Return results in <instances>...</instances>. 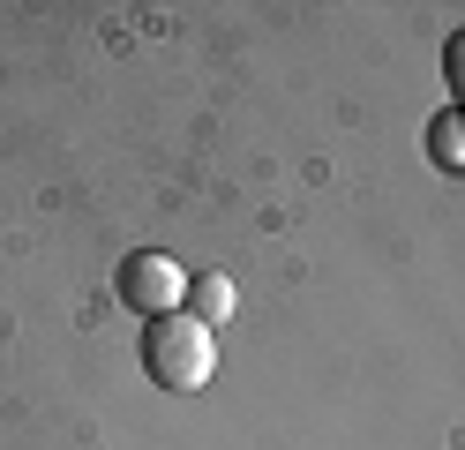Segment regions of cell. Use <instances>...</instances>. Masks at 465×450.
Listing matches in <instances>:
<instances>
[{"label": "cell", "instance_id": "4", "mask_svg": "<svg viewBox=\"0 0 465 450\" xmlns=\"http://www.w3.org/2000/svg\"><path fill=\"white\" fill-rule=\"evenodd\" d=\"M428 165L435 173H465V113L458 105L428 120Z\"/></svg>", "mask_w": 465, "mask_h": 450}, {"label": "cell", "instance_id": "2", "mask_svg": "<svg viewBox=\"0 0 465 450\" xmlns=\"http://www.w3.org/2000/svg\"><path fill=\"white\" fill-rule=\"evenodd\" d=\"M113 293H121V308H135L143 323H151V315H173L188 300V278H181V263H173L165 248H135V255H121V270H113Z\"/></svg>", "mask_w": 465, "mask_h": 450}, {"label": "cell", "instance_id": "5", "mask_svg": "<svg viewBox=\"0 0 465 450\" xmlns=\"http://www.w3.org/2000/svg\"><path fill=\"white\" fill-rule=\"evenodd\" d=\"M443 83H450V105L465 113V23L450 30V45H443Z\"/></svg>", "mask_w": 465, "mask_h": 450}, {"label": "cell", "instance_id": "1", "mask_svg": "<svg viewBox=\"0 0 465 450\" xmlns=\"http://www.w3.org/2000/svg\"><path fill=\"white\" fill-rule=\"evenodd\" d=\"M143 375H151L158 390H203V383L218 375V338H211V323H195L188 308L151 315V323H143Z\"/></svg>", "mask_w": 465, "mask_h": 450}, {"label": "cell", "instance_id": "3", "mask_svg": "<svg viewBox=\"0 0 465 450\" xmlns=\"http://www.w3.org/2000/svg\"><path fill=\"white\" fill-rule=\"evenodd\" d=\"M181 308L195 315V323H232V278H225V270H203V278H188V300H181Z\"/></svg>", "mask_w": 465, "mask_h": 450}]
</instances>
